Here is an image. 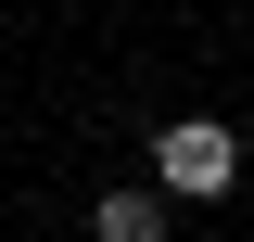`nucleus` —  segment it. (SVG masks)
<instances>
[{
	"mask_svg": "<svg viewBox=\"0 0 254 242\" xmlns=\"http://www.w3.org/2000/svg\"><path fill=\"white\" fill-rule=\"evenodd\" d=\"M153 179H165V204H229V179H242V140H229L216 115H178L153 140Z\"/></svg>",
	"mask_w": 254,
	"mask_h": 242,
	"instance_id": "f257e3e1",
	"label": "nucleus"
},
{
	"mask_svg": "<svg viewBox=\"0 0 254 242\" xmlns=\"http://www.w3.org/2000/svg\"><path fill=\"white\" fill-rule=\"evenodd\" d=\"M89 230H102V242H165V179H153V191H140V179H127V191H102V204H89Z\"/></svg>",
	"mask_w": 254,
	"mask_h": 242,
	"instance_id": "f03ea898",
	"label": "nucleus"
}]
</instances>
